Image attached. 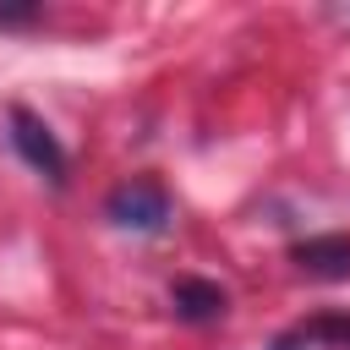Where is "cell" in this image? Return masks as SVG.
I'll return each mask as SVG.
<instances>
[{"label": "cell", "mask_w": 350, "mask_h": 350, "mask_svg": "<svg viewBox=\"0 0 350 350\" xmlns=\"http://www.w3.org/2000/svg\"><path fill=\"white\" fill-rule=\"evenodd\" d=\"M104 219L120 224V230H137V235H159L170 224V191H164V180H153V175L120 180L104 197Z\"/></svg>", "instance_id": "6da1fadb"}, {"label": "cell", "mask_w": 350, "mask_h": 350, "mask_svg": "<svg viewBox=\"0 0 350 350\" xmlns=\"http://www.w3.org/2000/svg\"><path fill=\"white\" fill-rule=\"evenodd\" d=\"M5 126H11V148L22 153V164L38 170L49 186H66V164H71V159H66L60 137H55L27 104H11V109H5Z\"/></svg>", "instance_id": "7a4b0ae2"}, {"label": "cell", "mask_w": 350, "mask_h": 350, "mask_svg": "<svg viewBox=\"0 0 350 350\" xmlns=\"http://www.w3.org/2000/svg\"><path fill=\"white\" fill-rule=\"evenodd\" d=\"M290 262H295L306 279H328V284H339V279H350V235H345V230L306 235V241L290 246Z\"/></svg>", "instance_id": "3957f363"}, {"label": "cell", "mask_w": 350, "mask_h": 350, "mask_svg": "<svg viewBox=\"0 0 350 350\" xmlns=\"http://www.w3.org/2000/svg\"><path fill=\"white\" fill-rule=\"evenodd\" d=\"M170 301H175V317L180 323H219L224 306H230L224 284H213V279H175Z\"/></svg>", "instance_id": "277c9868"}, {"label": "cell", "mask_w": 350, "mask_h": 350, "mask_svg": "<svg viewBox=\"0 0 350 350\" xmlns=\"http://www.w3.org/2000/svg\"><path fill=\"white\" fill-rule=\"evenodd\" d=\"M273 350H290V339H284V334H279V339H273Z\"/></svg>", "instance_id": "5b68a950"}]
</instances>
